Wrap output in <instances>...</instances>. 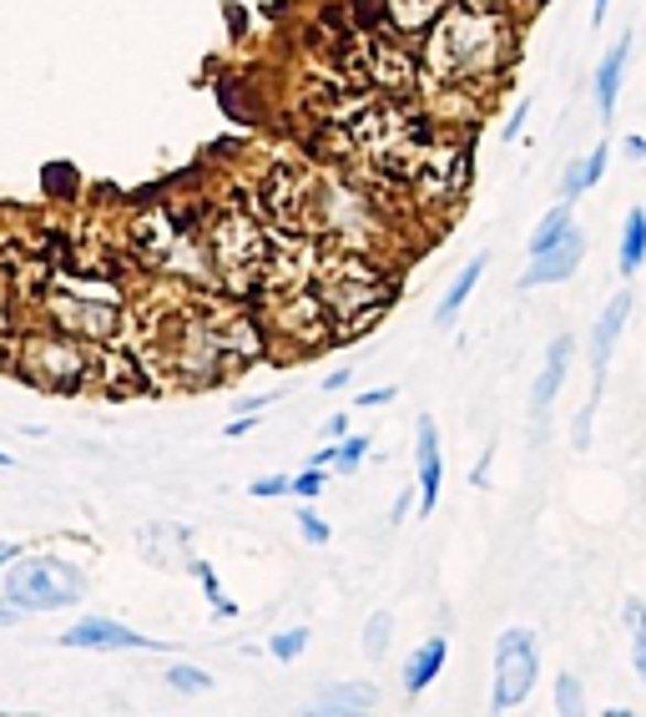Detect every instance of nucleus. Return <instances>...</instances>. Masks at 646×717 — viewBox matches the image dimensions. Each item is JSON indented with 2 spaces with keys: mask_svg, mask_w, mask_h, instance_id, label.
<instances>
[{
  "mask_svg": "<svg viewBox=\"0 0 646 717\" xmlns=\"http://www.w3.org/2000/svg\"><path fill=\"white\" fill-rule=\"evenodd\" d=\"M444 657H450V642H444V636H430V642H424V646L414 652V657H409V667H405V693H409V697L430 693L434 677L444 672Z\"/></svg>",
  "mask_w": 646,
  "mask_h": 717,
  "instance_id": "16",
  "label": "nucleus"
},
{
  "mask_svg": "<svg viewBox=\"0 0 646 717\" xmlns=\"http://www.w3.org/2000/svg\"><path fill=\"white\" fill-rule=\"evenodd\" d=\"M540 677V642L530 627H505L495 642V662H491V707L495 713H515L530 697Z\"/></svg>",
  "mask_w": 646,
  "mask_h": 717,
  "instance_id": "2",
  "label": "nucleus"
},
{
  "mask_svg": "<svg viewBox=\"0 0 646 717\" xmlns=\"http://www.w3.org/2000/svg\"><path fill=\"white\" fill-rule=\"evenodd\" d=\"M323 435H329V440H344V435H348V419H344V415H334L329 425H323Z\"/></svg>",
  "mask_w": 646,
  "mask_h": 717,
  "instance_id": "36",
  "label": "nucleus"
},
{
  "mask_svg": "<svg viewBox=\"0 0 646 717\" xmlns=\"http://www.w3.org/2000/svg\"><path fill=\"white\" fill-rule=\"evenodd\" d=\"M622 157H626V162H646V142H642V137H626Z\"/></svg>",
  "mask_w": 646,
  "mask_h": 717,
  "instance_id": "35",
  "label": "nucleus"
},
{
  "mask_svg": "<svg viewBox=\"0 0 646 717\" xmlns=\"http://www.w3.org/2000/svg\"><path fill=\"white\" fill-rule=\"evenodd\" d=\"M283 491H293V480L288 475H263V480H252L248 485V495H263V501H273V495H283Z\"/></svg>",
  "mask_w": 646,
  "mask_h": 717,
  "instance_id": "27",
  "label": "nucleus"
},
{
  "mask_svg": "<svg viewBox=\"0 0 646 717\" xmlns=\"http://www.w3.org/2000/svg\"><path fill=\"white\" fill-rule=\"evenodd\" d=\"M379 707V687L374 682H334L323 687L313 713H329V717H344V713H374Z\"/></svg>",
  "mask_w": 646,
  "mask_h": 717,
  "instance_id": "15",
  "label": "nucleus"
},
{
  "mask_svg": "<svg viewBox=\"0 0 646 717\" xmlns=\"http://www.w3.org/2000/svg\"><path fill=\"white\" fill-rule=\"evenodd\" d=\"M530 6H546V0H530Z\"/></svg>",
  "mask_w": 646,
  "mask_h": 717,
  "instance_id": "41",
  "label": "nucleus"
},
{
  "mask_svg": "<svg viewBox=\"0 0 646 717\" xmlns=\"http://www.w3.org/2000/svg\"><path fill=\"white\" fill-rule=\"evenodd\" d=\"M299 531L313 541V546H323V541H329V526H323V521H319L313 511H299Z\"/></svg>",
  "mask_w": 646,
  "mask_h": 717,
  "instance_id": "29",
  "label": "nucleus"
},
{
  "mask_svg": "<svg viewBox=\"0 0 646 717\" xmlns=\"http://www.w3.org/2000/svg\"><path fill=\"white\" fill-rule=\"evenodd\" d=\"M450 11V0H384V25L399 36H430V25Z\"/></svg>",
  "mask_w": 646,
  "mask_h": 717,
  "instance_id": "13",
  "label": "nucleus"
},
{
  "mask_svg": "<svg viewBox=\"0 0 646 717\" xmlns=\"http://www.w3.org/2000/svg\"><path fill=\"white\" fill-rule=\"evenodd\" d=\"M0 465H11V454H0Z\"/></svg>",
  "mask_w": 646,
  "mask_h": 717,
  "instance_id": "40",
  "label": "nucleus"
},
{
  "mask_svg": "<svg viewBox=\"0 0 646 717\" xmlns=\"http://www.w3.org/2000/svg\"><path fill=\"white\" fill-rule=\"evenodd\" d=\"M21 370L36 384H51V389H76V384L91 374V354L82 349V339L72 334H36L25 339L21 349Z\"/></svg>",
  "mask_w": 646,
  "mask_h": 717,
  "instance_id": "4",
  "label": "nucleus"
},
{
  "mask_svg": "<svg viewBox=\"0 0 646 717\" xmlns=\"http://www.w3.org/2000/svg\"><path fill=\"white\" fill-rule=\"evenodd\" d=\"M414 465H419V511L430 515L440 505V475H444V460H440V430H434V419H419L414 430Z\"/></svg>",
  "mask_w": 646,
  "mask_h": 717,
  "instance_id": "11",
  "label": "nucleus"
},
{
  "mask_svg": "<svg viewBox=\"0 0 646 717\" xmlns=\"http://www.w3.org/2000/svg\"><path fill=\"white\" fill-rule=\"evenodd\" d=\"M642 264H646V213L642 207H632L626 223H622V274L626 278L642 274Z\"/></svg>",
  "mask_w": 646,
  "mask_h": 717,
  "instance_id": "20",
  "label": "nucleus"
},
{
  "mask_svg": "<svg viewBox=\"0 0 646 717\" xmlns=\"http://www.w3.org/2000/svg\"><path fill=\"white\" fill-rule=\"evenodd\" d=\"M303 646H309V627H293V632H278L273 642H268V657L293 662V657H303Z\"/></svg>",
  "mask_w": 646,
  "mask_h": 717,
  "instance_id": "22",
  "label": "nucleus"
},
{
  "mask_svg": "<svg viewBox=\"0 0 646 717\" xmlns=\"http://www.w3.org/2000/svg\"><path fill=\"white\" fill-rule=\"evenodd\" d=\"M561 233H571V207H566V203H561V207H551V213H546V217L536 223V233H530V258L551 248V243L561 238Z\"/></svg>",
  "mask_w": 646,
  "mask_h": 717,
  "instance_id": "21",
  "label": "nucleus"
},
{
  "mask_svg": "<svg viewBox=\"0 0 646 717\" xmlns=\"http://www.w3.org/2000/svg\"><path fill=\"white\" fill-rule=\"evenodd\" d=\"M556 713H581V682H575L571 672L556 677Z\"/></svg>",
  "mask_w": 646,
  "mask_h": 717,
  "instance_id": "24",
  "label": "nucleus"
},
{
  "mask_svg": "<svg viewBox=\"0 0 646 717\" xmlns=\"http://www.w3.org/2000/svg\"><path fill=\"white\" fill-rule=\"evenodd\" d=\"M86 591L82 571L66 561H51V556H36V561H21L11 566L6 576V597L21 601L25 611H61V607H76Z\"/></svg>",
  "mask_w": 646,
  "mask_h": 717,
  "instance_id": "3",
  "label": "nucleus"
},
{
  "mask_svg": "<svg viewBox=\"0 0 646 717\" xmlns=\"http://www.w3.org/2000/svg\"><path fill=\"white\" fill-rule=\"evenodd\" d=\"M606 11H611V0H596V6H591V25L606 21Z\"/></svg>",
  "mask_w": 646,
  "mask_h": 717,
  "instance_id": "37",
  "label": "nucleus"
},
{
  "mask_svg": "<svg viewBox=\"0 0 646 717\" xmlns=\"http://www.w3.org/2000/svg\"><path fill=\"white\" fill-rule=\"evenodd\" d=\"M626 319H632V293H611V303L601 309L596 329H591V399H586V405H596V399H601V384H606L611 349H616V339H622Z\"/></svg>",
  "mask_w": 646,
  "mask_h": 717,
  "instance_id": "8",
  "label": "nucleus"
},
{
  "mask_svg": "<svg viewBox=\"0 0 646 717\" xmlns=\"http://www.w3.org/2000/svg\"><path fill=\"white\" fill-rule=\"evenodd\" d=\"M480 274H485V253H480V258H470V264L460 268V278L450 283V293L440 299V309H434V323H440V329H450V323L460 319V309L470 303V293H475V283H480Z\"/></svg>",
  "mask_w": 646,
  "mask_h": 717,
  "instance_id": "19",
  "label": "nucleus"
},
{
  "mask_svg": "<svg viewBox=\"0 0 646 717\" xmlns=\"http://www.w3.org/2000/svg\"><path fill=\"white\" fill-rule=\"evenodd\" d=\"M207 243H213L217 268H223L233 283H243V274H263L268 243H263V233H258V223H252L248 213L213 217V227H207Z\"/></svg>",
  "mask_w": 646,
  "mask_h": 717,
  "instance_id": "5",
  "label": "nucleus"
},
{
  "mask_svg": "<svg viewBox=\"0 0 646 717\" xmlns=\"http://www.w3.org/2000/svg\"><path fill=\"white\" fill-rule=\"evenodd\" d=\"M389 399H395V389H364L359 409H379V405H389Z\"/></svg>",
  "mask_w": 646,
  "mask_h": 717,
  "instance_id": "32",
  "label": "nucleus"
},
{
  "mask_svg": "<svg viewBox=\"0 0 646 717\" xmlns=\"http://www.w3.org/2000/svg\"><path fill=\"white\" fill-rule=\"evenodd\" d=\"M389 632H395V622H389V617L379 611V617L369 622V632H364V646H369V657H379L384 646H389Z\"/></svg>",
  "mask_w": 646,
  "mask_h": 717,
  "instance_id": "26",
  "label": "nucleus"
},
{
  "mask_svg": "<svg viewBox=\"0 0 646 717\" xmlns=\"http://www.w3.org/2000/svg\"><path fill=\"white\" fill-rule=\"evenodd\" d=\"M213 344H217V354H223V364H243V358L263 354L258 323H243V319H228L223 329H213Z\"/></svg>",
  "mask_w": 646,
  "mask_h": 717,
  "instance_id": "17",
  "label": "nucleus"
},
{
  "mask_svg": "<svg viewBox=\"0 0 646 717\" xmlns=\"http://www.w3.org/2000/svg\"><path fill=\"white\" fill-rule=\"evenodd\" d=\"M510 51H515V31L500 15V6H465L460 0L430 25L424 66H430V76H440V82H450L460 92V86L495 76V66L510 61Z\"/></svg>",
  "mask_w": 646,
  "mask_h": 717,
  "instance_id": "1",
  "label": "nucleus"
},
{
  "mask_svg": "<svg viewBox=\"0 0 646 717\" xmlns=\"http://www.w3.org/2000/svg\"><path fill=\"white\" fill-rule=\"evenodd\" d=\"M168 687L172 693H207L213 687V677L197 667H168Z\"/></svg>",
  "mask_w": 646,
  "mask_h": 717,
  "instance_id": "23",
  "label": "nucleus"
},
{
  "mask_svg": "<svg viewBox=\"0 0 646 717\" xmlns=\"http://www.w3.org/2000/svg\"><path fill=\"white\" fill-rule=\"evenodd\" d=\"M61 642L66 646H86V652H121V646H157L152 636L132 632V627L111 622V617H86V622L66 627L61 632Z\"/></svg>",
  "mask_w": 646,
  "mask_h": 717,
  "instance_id": "10",
  "label": "nucleus"
},
{
  "mask_svg": "<svg viewBox=\"0 0 646 717\" xmlns=\"http://www.w3.org/2000/svg\"><path fill=\"white\" fill-rule=\"evenodd\" d=\"M465 6H500V0H465Z\"/></svg>",
  "mask_w": 646,
  "mask_h": 717,
  "instance_id": "39",
  "label": "nucleus"
},
{
  "mask_svg": "<svg viewBox=\"0 0 646 717\" xmlns=\"http://www.w3.org/2000/svg\"><path fill=\"white\" fill-rule=\"evenodd\" d=\"M581 258H586V233H581V227H571V233H561V238H556L546 253H536V258H530V268L520 274V293L546 288V283H566V278L581 268Z\"/></svg>",
  "mask_w": 646,
  "mask_h": 717,
  "instance_id": "7",
  "label": "nucleus"
},
{
  "mask_svg": "<svg viewBox=\"0 0 646 717\" xmlns=\"http://www.w3.org/2000/svg\"><path fill=\"white\" fill-rule=\"evenodd\" d=\"M364 450H369V440H364V435H348V440H338V460H334V465L344 470V475H348V470H359Z\"/></svg>",
  "mask_w": 646,
  "mask_h": 717,
  "instance_id": "25",
  "label": "nucleus"
},
{
  "mask_svg": "<svg viewBox=\"0 0 646 717\" xmlns=\"http://www.w3.org/2000/svg\"><path fill=\"white\" fill-rule=\"evenodd\" d=\"M622 617H626V632H632V636H646V601H626Z\"/></svg>",
  "mask_w": 646,
  "mask_h": 717,
  "instance_id": "30",
  "label": "nucleus"
},
{
  "mask_svg": "<svg viewBox=\"0 0 646 717\" xmlns=\"http://www.w3.org/2000/svg\"><path fill=\"white\" fill-rule=\"evenodd\" d=\"M15 561V546H0V566H11Z\"/></svg>",
  "mask_w": 646,
  "mask_h": 717,
  "instance_id": "38",
  "label": "nucleus"
},
{
  "mask_svg": "<svg viewBox=\"0 0 646 717\" xmlns=\"http://www.w3.org/2000/svg\"><path fill=\"white\" fill-rule=\"evenodd\" d=\"M21 601H11V597H6V601H0V627H15V622H21Z\"/></svg>",
  "mask_w": 646,
  "mask_h": 717,
  "instance_id": "34",
  "label": "nucleus"
},
{
  "mask_svg": "<svg viewBox=\"0 0 646 717\" xmlns=\"http://www.w3.org/2000/svg\"><path fill=\"white\" fill-rule=\"evenodd\" d=\"M369 82H374V92L405 96L409 86H414V56H409V51H399V46H374V56H369Z\"/></svg>",
  "mask_w": 646,
  "mask_h": 717,
  "instance_id": "14",
  "label": "nucleus"
},
{
  "mask_svg": "<svg viewBox=\"0 0 646 717\" xmlns=\"http://www.w3.org/2000/svg\"><path fill=\"white\" fill-rule=\"evenodd\" d=\"M571 358H575L571 334H556V339H551V349H546V364H540L536 384H530V415H536V425H540V419H546V415H551L556 395H561V389H566V374H571Z\"/></svg>",
  "mask_w": 646,
  "mask_h": 717,
  "instance_id": "9",
  "label": "nucleus"
},
{
  "mask_svg": "<svg viewBox=\"0 0 646 717\" xmlns=\"http://www.w3.org/2000/svg\"><path fill=\"white\" fill-rule=\"evenodd\" d=\"M526 111H530V101H520V107L510 111V121H505V142H515V137H520V121H526Z\"/></svg>",
  "mask_w": 646,
  "mask_h": 717,
  "instance_id": "33",
  "label": "nucleus"
},
{
  "mask_svg": "<svg viewBox=\"0 0 646 717\" xmlns=\"http://www.w3.org/2000/svg\"><path fill=\"white\" fill-rule=\"evenodd\" d=\"M46 309L61 334L72 339H111L121 329V309H111V303H82L72 293H56V299H46Z\"/></svg>",
  "mask_w": 646,
  "mask_h": 717,
  "instance_id": "6",
  "label": "nucleus"
},
{
  "mask_svg": "<svg viewBox=\"0 0 646 717\" xmlns=\"http://www.w3.org/2000/svg\"><path fill=\"white\" fill-rule=\"evenodd\" d=\"M293 495H303V501H313V495H323V470H303L299 480H293Z\"/></svg>",
  "mask_w": 646,
  "mask_h": 717,
  "instance_id": "28",
  "label": "nucleus"
},
{
  "mask_svg": "<svg viewBox=\"0 0 646 717\" xmlns=\"http://www.w3.org/2000/svg\"><path fill=\"white\" fill-rule=\"evenodd\" d=\"M606 162H611V142H596L586 157H575L571 168H566V178H561V192H566V203H575L581 192H591L601 182V172H606Z\"/></svg>",
  "mask_w": 646,
  "mask_h": 717,
  "instance_id": "18",
  "label": "nucleus"
},
{
  "mask_svg": "<svg viewBox=\"0 0 646 717\" xmlns=\"http://www.w3.org/2000/svg\"><path fill=\"white\" fill-rule=\"evenodd\" d=\"M626 61H632V31L626 36H616V46L601 56L596 66V107L601 117H616V101H622V82H626Z\"/></svg>",
  "mask_w": 646,
  "mask_h": 717,
  "instance_id": "12",
  "label": "nucleus"
},
{
  "mask_svg": "<svg viewBox=\"0 0 646 717\" xmlns=\"http://www.w3.org/2000/svg\"><path fill=\"white\" fill-rule=\"evenodd\" d=\"M632 667H636V677H642V687H646V636H632Z\"/></svg>",
  "mask_w": 646,
  "mask_h": 717,
  "instance_id": "31",
  "label": "nucleus"
}]
</instances>
